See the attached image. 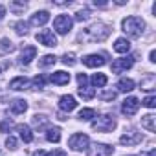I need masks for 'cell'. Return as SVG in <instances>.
<instances>
[{"mask_svg":"<svg viewBox=\"0 0 156 156\" xmlns=\"http://www.w3.org/2000/svg\"><path fill=\"white\" fill-rule=\"evenodd\" d=\"M99 98H101L103 101H114V99H116V92H114V90H103V92L99 94Z\"/></svg>","mask_w":156,"mask_h":156,"instance_id":"cell-33","label":"cell"},{"mask_svg":"<svg viewBox=\"0 0 156 156\" xmlns=\"http://www.w3.org/2000/svg\"><path fill=\"white\" fill-rule=\"evenodd\" d=\"M46 140L51 143H59L61 141V129L59 127H50L46 132Z\"/></svg>","mask_w":156,"mask_h":156,"instance_id":"cell-22","label":"cell"},{"mask_svg":"<svg viewBox=\"0 0 156 156\" xmlns=\"http://www.w3.org/2000/svg\"><path fill=\"white\" fill-rule=\"evenodd\" d=\"M77 118H79L81 121H90V119L96 118V110H94V108H83Z\"/></svg>","mask_w":156,"mask_h":156,"instance_id":"cell-27","label":"cell"},{"mask_svg":"<svg viewBox=\"0 0 156 156\" xmlns=\"http://www.w3.org/2000/svg\"><path fill=\"white\" fill-rule=\"evenodd\" d=\"M143 156H156V149H151L147 154H143Z\"/></svg>","mask_w":156,"mask_h":156,"instance_id":"cell-43","label":"cell"},{"mask_svg":"<svg viewBox=\"0 0 156 156\" xmlns=\"http://www.w3.org/2000/svg\"><path fill=\"white\" fill-rule=\"evenodd\" d=\"M141 127L147 129L149 132H154L156 130V116L154 114H147L141 118Z\"/></svg>","mask_w":156,"mask_h":156,"instance_id":"cell-18","label":"cell"},{"mask_svg":"<svg viewBox=\"0 0 156 156\" xmlns=\"http://www.w3.org/2000/svg\"><path fill=\"white\" fill-rule=\"evenodd\" d=\"M154 75H149V77H145V79H141V90H154Z\"/></svg>","mask_w":156,"mask_h":156,"instance_id":"cell-28","label":"cell"},{"mask_svg":"<svg viewBox=\"0 0 156 156\" xmlns=\"http://www.w3.org/2000/svg\"><path fill=\"white\" fill-rule=\"evenodd\" d=\"M46 81H48V77H46V75H35V77H33V81H31L30 85H31V88H35V90H42Z\"/></svg>","mask_w":156,"mask_h":156,"instance_id":"cell-24","label":"cell"},{"mask_svg":"<svg viewBox=\"0 0 156 156\" xmlns=\"http://www.w3.org/2000/svg\"><path fill=\"white\" fill-rule=\"evenodd\" d=\"M114 149L110 145H105V143H94L92 149L88 151V156H112Z\"/></svg>","mask_w":156,"mask_h":156,"instance_id":"cell-9","label":"cell"},{"mask_svg":"<svg viewBox=\"0 0 156 156\" xmlns=\"http://www.w3.org/2000/svg\"><path fill=\"white\" fill-rule=\"evenodd\" d=\"M92 129L98 132H112L116 129V119L110 114H103L92 121Z\"/></svg>","mask_w":156,"mask_h":156,"instance_id":"cell-3","label":"cell"},{"mask_svg":"<svg viewBox=\"0 0 156 156\" xmlns=\"http://www.w3.org/2000/svg\"><path fill=\"white\" fill-rule=\"evenodd\" d=\"M83 62H85L88 68H99V66H103V64L107 62V59H105V55H99V53H90V55L83 57Z\"/></svg>","mask_w":156,"mask_h":156,"instance_id":"cell-10","label":"cell"},{"mask_svg":"<svg viewBox=\"0 0 156 156\" xmlns=\"http://www.w3.org/2000/svg\"><path fill=\"white\" fill-rule=\"evenodd\" d=\"M110 35V26L103 24V22H96L90 28H87L85 31L79 33V41L83 42H101Z\"/></svg>","mask_w":156,"mask_h":156,"instance_id":"cell-1","label":"cell"},{"mask_svg":"<svg viewBox=\"0 0 156 156\" xmlns=\"http://www.w3.org/2000/svg\"><path fill=\"white\" fill-rule=\"evenodd\" d=\"M13 127V123L9 119H4V121H0V132H9V129Z\"/></svg>","mask_w":156,"mask_h":156,"instance_id":"cell-37","label":"cell"},{"mask_svg":"<svg viewBox=\"0 0 156 156\" xmlns=\"http://www.w3.org/2000/svg\"><path fill=\"white\" fill-rule=\"evenodd\" d=\"M9 110H11L13 114H24V112L28 110V103H26L24 99H15V101L9 105Z\"/></svg>","mask_w":156,"mask_h":156,"instance_id":"cell-19","label":"cell"},{"mask_svg":"<svg viewBox=\"0 0 156 156\" xmlns=\"http://www.w3.org/2000/svg\"><path fill=\"white\" fill-rule=\"evenodd\" d=\"M114 50H116L118 53H129V50H130V42H129V39H125V37L116 39V42H114Z\"/></svg>","mask_w":156,"mask_h":156,"instance_id":"cell-17","label":"cell"},{"mask_svg":"<svg viewBox=\"0 0 156 156\" xmlns=\"http://www.w3.org/2000/svg\"><path fill=\"white\" fill-rule=\"evenodd\" d=\"M48 81H51L53 85H68L70 83V73L59 70V72H55V73H51L48 77Z\"/></svg>","mask_w":156,"mask_h":156,"instance_id":"cell-12","label":"cell"},{"mask_svg":"<svg viewBox=\"0 0 156 156\" xmlns=\"http://www.w3.org/2000/svg\"><path fill=\"white\" fill-rule=\"evenodd\" d=\"M55 62H57V57H55V55H50V53L44 55V57L39 61L41 66H51V64H55Z\"/></svg>","mask_w":156,"mask_h":156,"instance_id":"cell-30","label":"cell"},{"mask_svg":"<svg viewBox=\"0 0 156 156\" xmlns=\"http://www.w3.org/2000/svg\"><path fill=\"white\" fill-rule=\"evenodd\" d=\"M26 8H28L26 2H11V4H9V9H11L13 13H22Z\"/></svg>","mask_w":156,"mask_h":156,"instance_id":"cell-29","label":"cell"},{"mask_svg":"<svg viewBox=\"0 0 156 156\" xmlns=\"http://www.w3.org/2000/svg\"><path fill=\"white\" fill-rule=\"evenodd\" d=\"M37 41H39V44L48 46V48L57 46V37H55V33L51 30H42L41 33H37Z\"/></svg>","mask_w":156,"mask_h":156,"instance_id":"cell-7","label":"cell"},{"mask_svg":"<svg viewBox=\"0 0 156 156\" xmlns=\"http://www.w3.org/2000/svg\"><path fill=\"white\" fill-rule=\"evenodd\" d=\"M88 19H90V11L88 9H81V11H77V15H75V20L77 22H85Z\"/></svg>","mask_w":156,"mask_h":156,"instance_id":"cell-31","label":"cell"},{"mask_svg":"<svg viewBox=\"0 0 156 156\" xmlns=\"http://www.w3.org/2000/svg\"><path fill=\"white\" fill-rule=\"evenodd\" d=\"M46 156H66V152L62 151V149H53L50 154H46Z\"/></svg>","mask_w":156,"mask_h":156,"instance_id":"cell-40","label":"cell"},{"mask_svg":"<svg viewBox=\"0 0 156 156\" xmlns=\"http://www.w3.org/2000/svg\"><path fill=\"white\" fill-rule=\"evenodd\" d=\"M88 145H90V138H88L87 134H83V132H77V134L70 136V140H68V147H70L72 151H75V152L87 151Z\"/></svg>","mask_w":156,"mask_h":156,"instance_id":"cell-4","label":"cell"},{"mask_svg":"<svg viewBox=\"0 0 156 156\" xmlns=\"http://www.w3.org/2000/svg\"><path fill=\"white\" fill-rule=\"evenodd\" d=\"M15 31H17L19 35H26V33H28V24H26L24 20H19V22L15 24Z\"/></svg>","mask_w":156,"mask_h":156,"instance_id":"cell-32","label":"cell"},{"mask_svg":"<svg viewBox=\"0 0 156 156\" xmlns=\"http://www.w3.org/2000/svg\"><path fill=\"white\" fill-rule=\"evenodd\" d=\"M94 6H101L103 8V6H107V2H98V0H94Z\"/></svg>","mask_w":156,"mask_h":156,"instance_id":"cell-45","label":"cell"},{"mask_svg":"<svg viewBox=\"0 0 156 156\" xmlns=\"http://www.w3.org/2000/svg\"><path fill=\"white\" fill-rule=\"evenodd\" d=\"M149 59H151V62H156V51H154V50L151 51V55H149Z\"/></svg>","mask_w":156,"mask_h":156,"instance_id":"cell-41","label":"cell"},{"mask_svg":"<svg viewBox=\"0 0 156 156\" xmlns=\"http://www.w3.org/2000/svg\"><path fill=\"white\" fill-rule=\"evenodd\" d=\"M48 123H50V119H48L44 114H35V116H33V125H35V129L42 130V129L48 127Z\"/></svg>","mask_w":156,"mask_h":156,"instance_id":"cell-23","label":"cell"},{"mask_svg":"<svg viewBox=\"0 0 156 156\" xmlns=\"http://www.w3.org/2000/svg\"><path fill=\"white\" fill-rule=\"evenodd\" d=\"M62 62H64L66 66H73V64H75L77 61H75V57H73L72 53H70V55L66 53V55H62Z\"/></svg>","mask_w":156,"mask_h":156,"instance_id":"cell-36","label":"cell"},{"mask_svg":"<svg viewBox=\"0 0 156 156\" xmlns=\"http://www.w3.org/2000/svg\"><path fill=\"white\" fill-rule=\"evenodd\" d=\"M4 15H6V8H4V6H0V20L4 19Z\"/></svg>","mask_w":156,"mask_h":156,"instance_id":"cell-42","label":"cell"},{"mask_svg":"<svg viewBox=\"0 0 156 156\" xmlns=\"http://www.w3.org/2000/svg\"><path fill=\"white\" fill-rule=\"evenodd\" d=\"M77 83H79V87H87L88 77H87L85 73H77Z\"/></svg>","mask_w":156,"mask_h":156,"instance_id":"cell-39","label":"cell"},{"mask_svg":"<svg viewBox=\"0 0 156 156\" xmlns=\"http://www.w3.org/2000/svg\"><path fill=\"white\" fill-rule=\"evenodd\" d=\"M77 94H79L83 99H92L94 96H96V90L94 88H90V87H79V90H77Z\"/></svg>","mask_w":156,"mask_h":156,"instance_id":"cell-26","label":"cell"},{"mask_svg":"<svg viewBox=\"0 0 156 156\" xmlns=\"http://www.w3.org/2000/svg\"><path fill=\"white\" fill-rule=\"evenodd\" d=\"M33 156H46V152H44V151H41V149H39V151H35V154H33Z\"/></svg>","mask_w":156,"mask_h":156,"instance_id":"cell-44","label":"cell"},{"mask_svg":"<svg viewBox=\"0 0 156 156\" xmlns=\"http://www.w3.org/2000/svg\"><path fill=\"white\" fill-rule=\"evenodd\" d=\"M121 28H123V31H125L129 37L138 39V37H141V33H143V30H145V22H143L140 17H127V19H123Z\"/></svg>","mask_w":156,"mask_h":156,"instance_id":"cell-2","label":"cell"},{"mask_svg":"<svg viewBox=\"0 0 156 156\" xmlns=\"http://www.w3.org/2000/svg\"><path fill=\"white\" fill-rule=\"evenodd\" d=\"M6 147H8L9 151H17V149H19V141H17V138H15V136H9V138L6 140Z\"/></svg>","mask_w":156,"mask_h":156,"instance_id":"cell-35","label":"cell"},{"mask_svg":"<svg viewBox=\"0 0 156 156\" xmlns=\"http://www.w3.org/2000/svg\"><path fill=\"white\" fill-rule=\"evenodd\" d=\"M0 42H2V50H6V51H13V50H15L13 42H11V41H8V39H2Z\"/></svg>","mask_w":156,"mask_h":156,"instance_id":"cell-38","label":"cell"},{"mask_svg":"<svg viewBox=\"0 0 156 156\" xmlns=\"http://www.w3.org/2000/svg\"><path fill=\"white\" fill-rule=\"evenodd\" d=\"M132 64H134V57H132V55L114 59V61H112V72H114V73H121V72L132 68Z\"/></svg>","mask_w":156,"mask_h":156,"instance_id":"cell-6","label":"cell"},{"mask_svg":"<svg viewBox=\"0 0 156 156\" xmlns=\"http://www.w3.org/2000/svg\"><path fill=\"white\" fill-rule=\"evenodd\" d=\"M72 26H73V20L70 19V15H59V17H55V20H53V30H55L59 35H66V33L72 30Z\"/></svg>","mask_w":156,"mask_h":156,"instance_id":"cell-5","label":"cell"},{"mask_svg":"<svg viewBox=\"0 0 156 156\" xmlns=\"http://www.w3.org/2000/svg\"><path fill=\"white\" fill-rule=\"evenodd\" d=\"M48 20H50V13L48 11H37L35 15H31L30 24L31 26H44Z\"/></svg>","mask_w":156,"mask_h":156,"instance_id":"cell-14","label":"cell"},{"mask_svg":"<svg viewBox=\"0 0 156 156\" xmlns=\"http://www.w3.org/2000/svg\"><path fill=\"white\" fill-rule=\"evenodd\" d=\"M17 130H19V134H20L22 141L30 143V141L33 140V132H31V129H30L28 125H17Z\"/></svg>","mask_w":156,"mask_h":156,"instance_id":"cell-21","label":"cell"},{"mask_svg":"<svg viewBox=\"0 0 156 156\" xmlns=\"http://www.w3.org/2000/svg\"><path fill=\"white\" fill-rule=\"evenodd\" d=\"M141 140H143V136H141L140 132L129 130V132H125V134L119 138V143H121V145H138Z\"/></svg>","mask_w":156,"mask_h":156,"instance_id":"cell-11","label":"cell"},{"mask_svg":"<svg viewBox=\"0 0 156 156\" xmlns=\"http://www.w3.org/2000/svg\"><path fill=\"white\" fill-rule=\"evenodd\" d=\"M90 81H92V85H94V87L101 88V87H105V85H107V75H105V73H94Z\"/></svg>","mask_w":156,"mask_h":156,"instance_id":"cell-25","label":"cell"},{"mask_svg":"<svg viewBox=\"0 0 156 156\" xmlns=\"http://www.w3.org/2000/svg\"><path fill=\"white\" fill-rule=\"evenodd\" d=\"M141 105H145L147 108H154V107H156V96H152V94L147 96V98L141 101Z\"/></svg>","mask_w":156,"mask_h":156,"instance_id":"cell-34","label":"cell"},{"mask_svg":"<svg viewBox=\"0 0 156 156\" xmlns=\"http://www.w3.org/2000/svg\"><path fill=\"white\" fill-rule=\"evenodd\" d=\"M118 90L119 92H132L134 90V81L132 79H127V77H121V79L118 81Z\"/></svg>","mask_w":156,"mask_h":156,"instance_id":"cell-20","label":"cell"},{"mask_svg":"<svg viewBox=\"0 0 156 156\" xmlns=\"http://www.w3.org/2000/svg\"><path fill=\"white\" fill-rule=\"evenodd\" d=\"M30 87V79H26V77H22V75H19V77H15V79H11V83H9V88L11 90H26Z\"/></svg>","mask_w":156,"mask_h":156,"instance_id":"cell-15","label":"cell"},{"mask_svg":"<svg viewBox=\"0 0 156 156\" xmlns=\"http://www.w3.org/2000/svg\"><path fill=\"white\" fill-rule=\"evenodd\" d=\"M138 108H140V99L138 98H127L123 103H121V112L125 114V116H134L136 112H138Z\"/></svg>","mask_w":156,"mask_h":156,"instance_id":"cell-8","label":"cell"},{"mask_svg":"<svg viewBox=\"0 0 156 156\" xmlns=\"http://www.w3.org/2000/svg\"><path fill=\"white\" fill-rule=\"evenodd\" d=\"M75 107H77V103H75V98L73 96H62L59 99V108L64 110V112H72Z\"/></svg>","mask_w":156,"mask_h":156,"instance_id":"cell-13","label":"cell"},{"mask_svg":"<svg viewBox=\"0 0 156 156\" xmlns=\"http://www.w3.org/2000/svg\"><path fill=\"white\" fill-rule=\"evenodd\" d=\"M35 55H37V48H35V46H26V48L22 50L20 62H22V64H30V62L35 59Z\"/></svg>","mask_w":156,"mask_h":156,"instance_id":"cell-16","label":"cell"}]
</instances>
